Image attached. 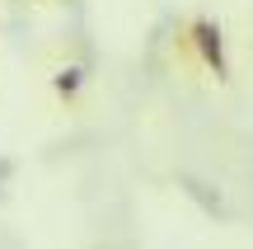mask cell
Wrapping results in <instances>:
<instances>
[{
    "label": "cell",
    "mask_w": 253,
    "mask_h": 249,
    "mask_svg": "<svg viewBox=\"0 0 253 249\" xmlns=\"http://www.w3.org/2000/svg\"><path fill=\"white\" fill-rule=\"evenodd\" d=\"M183 47H188L192 66L211 80H230V52H225V33H220L216 19L197 14L188 28H183Z\"/></svg>",
    "instance_id": "obj_1"
},
{
    "label": "cell",
    "mask_w": 253,
    "mask_h": 249,
    "mask_svg": "<svg viewBox=\"0 0 253 249\" xmlns=\"http://www.w3.org/2000/svg\"><path fill=\"white\" fill-rule=\"evenodd\" d=\"M80 85H84V71H80V66H61V71L52 75V90H56V99H61V103H75Z\"/></svg>",
    "instance_id": "obj_2"
}]
</instances>
